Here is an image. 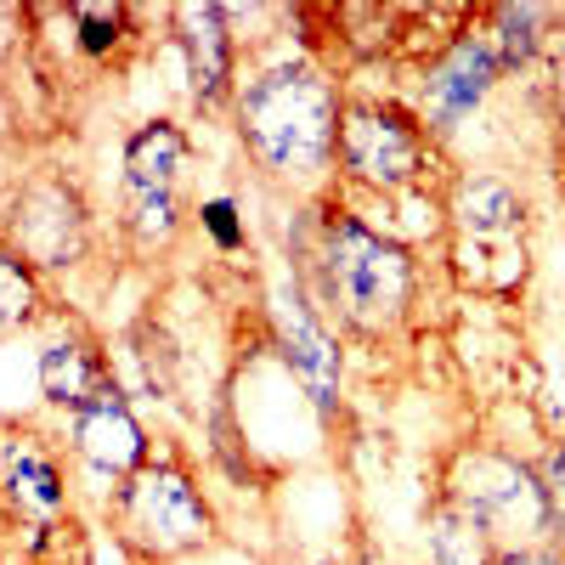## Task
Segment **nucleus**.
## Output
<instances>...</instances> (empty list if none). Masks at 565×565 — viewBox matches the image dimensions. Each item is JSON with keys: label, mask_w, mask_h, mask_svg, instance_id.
Listing matches in <instances>:
<instances>
[{"label": "nucleus", "mask_w": 565, "mask_h": 565, "mask_svg": "<svg viewBox=\"0 0 565 565\" xmlns=\"http://www.w3.org/2000/svg\"><path fill=\"white\" fill-rule=\"evenodd\" d=\"M452 159L396 90H345L340 114V181L334 193L351 199H402L418 186H441Z\"/></svg>", "instance_id": "obj_5"}, {"label": "nucleus", "mask_w": 565, "mask_h": 565, "mask_svg": "<svg viewBox=\"0 0 565 565\" xmlns=\"http://www.w3.org/2000/svg\"><path fill=\"white\" fill-rule=\"evenodd\" d=\"M282 266L300 277L345 345H396L424 300V255L345 199L282 210Z\"/></svg>", "instance_id": "obj_2"}, {"label": "nucleus", "mask_w": 565, "mask_h": 565, "mask_svg": "<svg viewBox=\"0 0 565 565\" xmlns=\"http://www.w3.org/2000/svg\"><path fill=\"white\" fill-rule=\"evenodd\" d=\"M164 45L181 68V97L193 119H215L232 108L244 74V40L226 18V0H181L164 7Z\"/></svg>", "instance_id": "obj_12"}, {"label": "nucleus", "mask_w": 565, "mask_h": 565, "mask_svg": "<svg viewBox=\"0 0 565 565\" xmlns=\"http://www.w3.org/2000/svg\"><path fill=\"white\" fill-rule=\"evenodd\" d=\"M537 469H543L548 509H554V543L565 548V436L543 441V452H537Z\"/></svg>", "instance_id": "obj_23"}, {"label": "nucleus", "mask_w": 565, "mask_h": 565, "mask_svg": "<svg viewBox=\"0 0 565 565\" xmlns=\"http://www.w3.org/2000/svg\"><path fill=\"white\" fill-rule=\"evenodd\" d=\"M340 68L311 52V40L277 29L266 45L244 52V74L232 90V141L260 186L282 204H322L340 181Z\"/></svg>", "instance_id": "obj_1"}, {"label": "nucleus", "mask_w": 565, "mask_h": 565, "mask_svg": "<svg viewBox=\"0 0 565 565\" xmlns=\"http://www.w3.org/2000/svg\"><path fill=\"white\" fill-rule=\"evenodd\" d=\"M57 311V295L18 249L0 244V340H29Z\"/></svg>", "instance_id": "obj_19"}, {"label": "nucleus", "mask_w": 565, "mask_h": 565, "mask_svg": "<svg viewBox=\"0 0 565 565\" xmlns=\"http://www.w3.org/2000/svg\"><path fill=\"white\" fill-rule=\"evenodd\" d=\"M193 232L221 255V260H244L255 255V232H249V215H244V199L221 186V193H199L193 199Z\"/></svg>", "instance_id": "obj_21"}, {"label": "nucleus", "mask_w": 565, "mask_h": 565, "mask_svg": "<svg viewBox=\"0 0 565 565\" xmlns=\"http://www.w3.org/2000/svg\"><path fill=\"white\" fill-rule=\"evenodd\" d=\"M441 266L447 277L469 300L481 306H514L532 282V238L521 244H463V238H447L441 244Z\"/></svg>", "instance_id": "obj_17"}, {"label": "nucleus", "mask_w": 565, "mask_h": 565, "mask_svg": "<svg viewBox=\"0 0 565 565\" xmlns=\"http://www.w3.org/2000/svg\"><path fill=\"white\" fill-rule=\"evenodd\" d=\"M29 340H34V380H40V413H45V424L79 413L90 396L114 380L108 340L79 311H68V306H57Z\"/></svg>", "instance_id": "obj_13"}, {"label": "nucleus", "mask_w": 565, "mask_h": 565, "mask_svg": "<svg viewBox=\"0 0 565 565\" xmlns=\"http://www.w3.org/2000/svg\"><path fill=\"white\" fill-rule=\"evenodd\" d=\"M79 514L74 469L52 424H0V532L63 526Z\"/></svg>", "instance_id": "obj_11"}, {"label": "nucleus", "mask_w": 565, "mask_h": 565, "mask_svg": "<svg viewBox=\"0 0 565 565\" xmlns=\"http://www.w3.org/2000/svg\"><path fill=\"white\" fill-rule=\"evenodd\" d=\"M418 548H424V565H492V554H498L492 537L441 498H430V509H424Z\"/></svg>", "instance_id": "obj_20"}, {"label": "nucleus", "mask_w": 565, "mask_h": 565, "mask_svg": "<svg viewBox=\"0 0 565 565\" xmlns=\"http://www.w3.org/2000/svg\"><path fill=\"white\" fill-rule=\"evenodd\" d=\"M492 565H565L559 543H521V548H498Z\"/></svg>", "instance_id": "obj_24"}, {"label": "nucleus", "mask_w": 565, "mask_h": 565, "mask_svg": "<svg viewBox=\"0 0 565 565\" xmlns=\"http://www.w3.org/2000/svg\"><path fill=\"white\" fill-rule=\"evenodd\" d=\"M199 141L175 114H148L119 136V193H193Z\"/></svg>", "instance_id": "obj_15"}, {"label": "nucleus", "mask_w": 565, "mask_h": 565, "mask_svg": "<svg viewBox=\"0 0 565 565\" xmlns=\"http://www.w3.org/2000/svg\"><path fill=\"white\" fill-rule=\"evenodd\" d=\"M52 430H57V447H63L68 469H74L79 514L90 509L97 521H103V509L114 503V492L159 452V430L148 424V413L119 391V380H108L79 413L57 418Z\"/></svg>", "instance_id": "obj_9"}, {"label": "nucleus", "mask_w": 565, "mask_h": 565, "mask_svg": "<svg viewBox=\"0 0 565 565\" xmlns=\"http://www.w3.org/2000/svg\"><path fill=\"white\" fill-rule=\"evenodd\" d=\"M68 23V45L74 57L90 68H114L125 63V52L141 40V7H125V0H74V7H57Z\"/></svg>", "instance_id": "obj_18"}, {"label": "nucleus", "mask_w": 565, "mask_h": 565, "mask_svg": "<svg viewBox=\"0 0 565 565\" xmlns=\"http://www.w3.org/2000/svg\"><path fill=\"white\" fill-rule=\"evenodd\" d=\"M509 90V74L498 68V52L487 45L476 12H469L430 57H418L413 79L396 90V97L418 114V125L436 136V148L447 159H458L463 136L492 119V103Z\"/></svg>", "instance_id": "obj_6"}, {"label": "nucleus", "mask_w": 565, "mask_h": 565, "mask_svg": "<svg viewBox=\"0 0 565 565\" xmlns=\"http://www.w3.org/2000/svg\"><path fill=\"white\" fill-rule=\"evenodd\" d=\"M452 503L463 521H476L492 548H521V543H554V509L537 452H521L492 436L452 441L447 458L436 463V492Z\"/></svg>", "instance_id": "obj_4"}, {"label": "nucleus", "mask_w": 565, "mask_h": 565, "mask_svg": "<svg viewBox=\"0 0 565 565\" xmlns=\"http://www.w3.org/2000/svg\"><path fill=\"white\" fill-rule=\"evenodd\" d=\"M537 97H543V108H548L554 136L565 141V29H559L554 45H548V63H543V79H537Z\"/></svg>", "instance_id": "obj_22"}, {"label": "nucleus", "mask_w": 565, "mask_h": 565, "mask_svg": "<svg viewBox=\"0 0 565 565\" xmlns=\"http://www.w3.org/2000/svg\"><path fill=\"white\" fill-rule=\"evenodd\" d=\"M260 340L271 356L295 373V385L317 407L328 430H340V418L351 407V345L334 334V322L317 311V300L300 289V277L277 260V271L260 282Z\"/></svg>", "instance_id": "obj_7"}, {"label": "nucleus", "mask_w": 565, "mask_h": 565, "mask_svg": "<svg viewBox=\"0 0 565 565\" xmlns=\"http://www.w3.org/2000/svg\"><path fill=\"white\" fill-rule=\"evenodd\" d=\"M476 23H481L487 45L498 52V68L509 74V85H521V79L543 74L548 45L565 29V12L559 7H537V0H498V7L476 12Z\"/></svg>", "instance_id": "obj_16"}, {"label": "nucleus", "mask_w": 565, "mask_h": 565, "mask_svg": "<svg viewBox=\"0 0 565 565\" xmlns=\"http://www.w3.org/2000/svg\"><path fill=\"white\" fill-rule=\"evenodd\" d=\"M103 526L136 565H175L221 543V503L204 487L193 452L164 436L159 452L114 492Z\"/></svg>", "instance_id": "obj_3"}, {"label": "nucleus", "mask_w": 565, "mask_h": 565, "mask_svg": "<svg viewBox=\"0 0 565 565\" xmlns=\"http://www.w3.org/2000/svg\"><path fill=\"white\" fill-rule=\"evenodd\" d=\"M0 244L52 282L97 255V210L68 170H29L0 199Z\"/></svg>", "instance_id": "obj_10"}, {"label": "nucleus", "mask_w": 565, "mask_h": 565, "mask_svg": "<svg viewBox=\"0 0 565 565\" xmlns=\"http://www.w3.org/2000/svg\"><path fill=\"white\" fill-rule=\"evenodd\" d=\"M447 238L463 244H521L532 232V193L503 164H452L441 181Z\"/></svg>", "instance_id": "obj_14"}, {"label": "nucleus", "mask_w": 565, "mask_h": 565, "mask_svg": "<svg viewBox=\"0 0 565 565\" xmlns=\"http://www.w3.org/2000/svg\"><path fill=\"white\" fill-rule=\"evenodd\" d=\"M221 402L238 424V436L249 441V452L260 458V469L277 481L289 463H306L311 452L295 441V430H311V436H334L328 424L317 418V407L306 402V391L295 385V373L271 356V345L260 340V328L244 340V351L232 356L226 380H221Z\"/></svg>", "instance_id": "obj_8"}]
</instances>
